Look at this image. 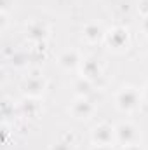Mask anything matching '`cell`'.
Listing matches in <instances>:
<instances>
[{"instance_id": "cell-1", "label": "cell", "mask_w": 148, "mask_h": 150, "mask_svg": "<svg viewBox=\"0 0 148 150\" xmlns=\"http://www.w3.org/2000/svg\"><path fill=\"white\" fill-rule=\"evenodd\" d=\"M141 103V94L136 87H122L115 93V105L122 112H132L140 107Z\"/></svg>"}, {"instance_id": "cell-2", "label": "cell", "mask_w": 148, "mask_h": 150, "mask_svg": "<svg viewBox=\"0 0 148 150\" xmlns=\"http://www.w3.org/2000/svg\"><path fill=\"white\" fill-rule=\"evenodd\" d=\"M115 138L122 147L140 143V129L132 122H120L115 127Z\"/></svg>"}, {"instance_id": "cell-3", "label": "cell", "mask_w": 148, "mask_h": 150, "mask_svg": "<svg viewBox=\"0 0 148 150\" xmlns=\"http://www.w3.org/2000/svg\"><path fill=\"white\" fill-rule=\"evenodd\" d=\"M105 40H106L108 47L113 49V51L125 49L127 44H129V32H127V28H124V26H113L110 32H106Z\"/></svg>"}, {"instance_id": "cell-4", "label": "cell", "mask_w": 148, "mask_h": 150, "mask_svg": "<svg viewBox=\"0 0 148 150\" xmlns=\"http://www.w3.org/2000/svg\"><path fill=\"white\" fill-rule=\"evenodd\" d=\"M91 138H92L94 145H111L113 142H117L115 127L106 124V122H101V124L94 126V129L91 133Z\"/></svg>"}, {"instance_id": "cell-5", "label": "cell", "mask_w": 148, "mask_h": 150, "mask_svg": "<svg viewBox=\"0 0 148 150\" xmlns=\"http://www.w3.org/2000/svg\"><path fill=\"white\" fill-rule=\"evenodd\" d=\"M45 86L47 84H45V79L42 77V74L40 72H33L25 80L23 89H25V94L28 98H40L44 94V91H45Z\"/></svg>"}, {"instance_id": "cell-6", "label": "cell", "mask_w": 148, "mask_h": 150, "mask_svg": "<svg viewBox=\"0 0 148 150\" xmlns=\"http://www.w3.org/2000/svg\"><path fill=\"white\" fill-rule=\"evenodd\" d=\"M70 113L75 119H89L94 113V105L87 100V96H78L70 107Z\"/></svg>"}, {"instance_id": "cell-7", "label": "cell", "mask_w": 148, "mask_h": 150, "mask_svg": "<svg viewBox=\"0 0 148 150\" xmlns=\"http://www.w3.org/2000/svg\"><path fill=\"white\" fill-rule=\"evenodd\" d=\"M26 35H28V38L32 42L40 44V42H44L45 38L49 37V28L44 23H40V21H33V23H30L26 26Z\"/></svg>"}, {"instance_id": "cell-8", "label": "cell", "mask_w": 148, "mask_h": 150, "mask_svg": "<svg viewBox=\"0 0 148 150\" xmlns=\"http://www.w3.org/2000/svg\"><path fill=\"white\" fill-rule=\"evenodd\" d=\"M105 35H106V32L99 25H96V23L85 25L84 26V32H82V37H84V40L87 44H98V42L105 40Z\"/></svg>"}, {"instance_id": "cell-9", "label": "cell", "mask_w": 148, "mask_h": 150, "mask_svg": "<svg viewBox=\"0 0 148 150\" xmlns=\"http://www.w3.org/2000/svg\"><path fill=\"white\" fill-rule=\"evenodd\" d=\"M80 72H82V77H85L89 80H94L101 75V67L94 58H85L80 63Z\"/></svg>"}, {"instance_id": "cell-10", "label": "cell", "mask_w": 148, "mask_h": 150, "mask_svg": "<svg viewBox=\"0 0 148 150\" xmlns=\"http://www.w3.org/2000/svg\"><path fill=\"white\" fill-rule=\"evenodd\" d=\"M58 63H59V67L65 68V70H75L77 67H80L82 59H80V56H78L77 51H65V52L59 56Z\"/></svg>"}, {"instance_id": "cell-11", "label": "cell", "mask_w": 148, "mask_h": 150, "mask_svg": "<svg viewBox=\"0 0 148 150\" xmlns=\"http://www.w3.org/2000/svg\"><path fill=\"white\" fill-rule=\"evenodd\" d=\"M91 91H92V80H89L85 77H80L75 82V93H77V96H87Z\"/></svg>"}, {"instance_id": "cell-12", "label": "cell", "mask_w": 148, "mask_h": 150, "mask_svg": "<svg viewBox=\"0 0 148 150\" xmlns=\"http://www.w3.org/2000/svg\"><path fill=\"white\" fill-rule=\"evenodd\" d=\"M21 110L26 113L28 117H33L35 112L38 110V105H37V98H28L26 101L21 103Z\"/></svg>"}, {"instance_id": "cell-13", "label": "cell", "mask_w": 148, "mask_h": 150, "mask_svg": "<svg viewBox=\"0 0 148 150\" xmlns=\"http://www.w3.org/2000/svg\"><path fill=\"white\" fill-rule=\"evenodd\" d=\"M51 150H72V143H70V142H63V140H61V142L54 143Z\"/></svg>"}, {"instance_id": "cell-14", "label": "cell", "mask_w": 148, "mask_h": 150, "mask_svg": "<svg viewBox=\"0 0 148 150\" xmlns=\"http://www.w3.org/2000/svg\"><path fill=\"white\" fill-rule=\"evenodd\" d=\"M91 150H113L111 145H92Z\"/></svg>"}, {"instance_id": "cell-15", "label": "cell", "mask_w": 148, "mask_h": 150, "mask_svg": "<svg viewBox=\"0 0 148 150\" xmlns=\"http://www.w3.org/2000/svg\"><path fill=\"white\" fill-rule=\"evenodd\" d=\"M141 30H143V33L148 35V16H145L143 21H141Z\"/></svg>"}, {"instance_id": "cell-16", "label": "cell", "mask_w": 148, "mask_h": 150, "mask_svg": "<svg viewBox=\"0 0 148 150\" xmlns=\"http://www.w3.org/2000/svg\"><path fill=\"white\" fill-rule=\"evenodd\" d=\"M124 150H145L140 143H132V145H127V147H124Z\"/></svg>"}, {"instance_id": "cell-17", "label": "cell", "mask_w": 148, "mask_h": 150, "mask_svg": "<svg viewBox=\"0 0 148 150\" xmlns=\"http://www.w3.org/2000/svg\"><path fill=\"white\" fill-rule=\"evenodd\" d=\"M145 98H147V101H148V84L145 86Z\"/></svg>"}]
</instances>
